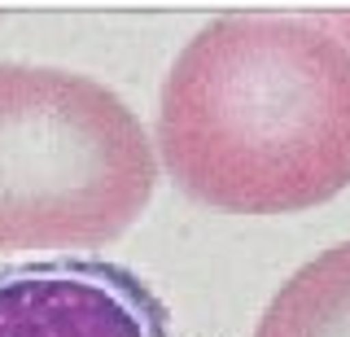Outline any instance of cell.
<instances>
[{"label": "cell", "instance_id": "obj_1", "mask_svg": "<svg viewBox=\"0 0 350 337\" xmlns=\"http://www.w3.org/2000/svg\"><path fill=\"white\" fill-rule=\"evenodd\" d=\"M167 176L228 215H298L350 189V49L315 14H224L171 62Z\"/></svg>", "mask_w": 350, "mask_h": 337}, {"label": "cell", "instance_id": "obj_3", "mask_svg": "<svg viewBox=\"0 0 350 337\" xmlns=\"http://www.w3.org/2000/svg\"><path fill=\"white\" fill-rule=\"evenodd\" d=\"M0 337H175L145 276L105 258L0 267Z\"/></svg>", "mask_w": 350, "mask_h": 337}, {"label": "cell", "instance_id": "obj_5", "mask_svg": "<svg viewBox=\"0 0 350 337\" xmlns=\"http://www.w3.org/2000/svg\"><path fill=\"white\" fill-rule=\"evenodd\" d=\"M320 18L337 31V40H342V44L350 49V14H320Z\"/></svg>", "mask_w": 350, "mask_h": 337}, {"label": "cell", "instance_id": "obj_4", "mask_svg": "<svg viewBox=\"0 0 350 337\" xmlns=\"http://www.w3.org/2000/svg\"><path fill=\"white\" fill-rule=\"evenodd\" d=\"M254 337H350V241L302 263L267 302Z\"/></svg>", "mask_w": 350, "mask_h": 337}, {"label": "cell", "instance_id": "obj_2", "mask_svg": "<svg viewBox=\"0 0 350 337\" xmlns=\"http://www.w3.org/2000/svg\"><path fill=\"white\" fill-rule=\"evenodd\" d=\"M158 149L118 92L0 62V250H96L140 224Z\"/></svg>", "mask_w": 350, "mask_h": 337}]
</instances>
